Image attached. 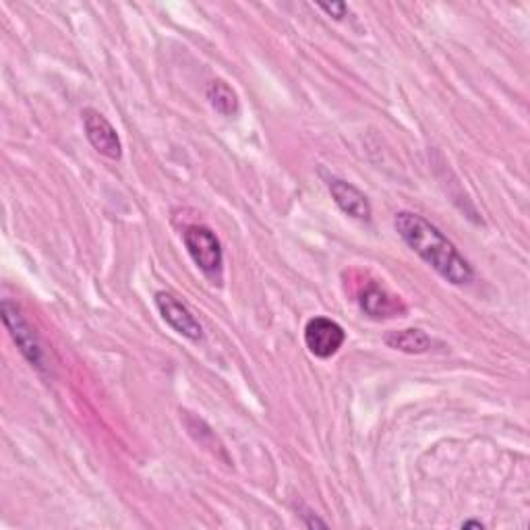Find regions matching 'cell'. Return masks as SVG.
Returning <instances> with one entry per match:
<instances>
[{
  "label": "cell",
  "instance_id": "obj_2",
  "mask_svg": "<svg viewBox=\"0 0 530 530\" xmlns=\"http://www.w3.org/2000/svg\"><path fill=\"white\" fill-rule=\"evenodd\" d=\"M183 241L197 268L210 280L220 282L224 268V253L216 234L208 226L195 224L183 232Z\"/></svg>",
  "mask_w": 530,
  "mask_h": 530
},
{
  "label": "cell",
  "instance_id": "obj_3",
  "mask_svg": "<svg viewBox=\"0 0 530 530\" xmlns=\"http://www.w3.org/2000/svg\"><path fill=\"white\" fill-rule=\"evenodd\" d=\"M0 311H3V321L13 342L17 344V348L21 350V355L27 359V363L36 367L38 371H48V359H46L44 346L36 330L32 328V323H29L25 315L21 313V309L13 301L5 299L3 305H0Z\"/></svg>",
  "mask_w": 530,
  "mask_h": 530
},
{
  "label": "cell",
  "instance_id": "obj_5",
  "mask_svg": "<svg viewBox=\"0 0 530 530\" xmlns=\"http://www.w3.org/2000/svg\"><path fill=\"white\" fill-rule=\"evenodd\" d=\"M154 301H156V307H158L162 319L176 334H181L183 338H187L191 342H201L203 328H201V323L195 319V315L189 311L187 305H183L179 299L174 297V294H170L166 290L156 292Z\"/></svg>",
  "mask_w": 530,
  "mask_h": 530
},
{
  "label": "cell",
  "instance_id": "obj_4",
  "mask_svg": "<svg viewBox=\"0 0 530 530\" xmlns=\"http://www.w3.org/2000/svg\"><path fill=\"white\" fill-rule=\"evenodd\" d=\"M344 340H346V332L334 319H328V317L309 319L307 328H305V344L313 357L332 359L342 348Z\"/></svg>",
  "mask_w": 530,
  "mask_h": 530
},
{
  "label": "cell",
  "instance_id": "obj_7",
  "mask_svg": "<svg viewBox=\"0 0 530 530\" xmlns=\"http://www.w3.org/2000/svg\"><path fill=\"white\" fill-rule=\"evenodd\" d=\"M328 189H330L336 205L346 216L361 220V222L371 220V203L361 189H357L348 181L336 179V176H330L328 179Z\"/></svg>",
  "mask_w": 530,
  "mask_h": 530
},
{
  "label": "cell",
  "instance_id": "obj_8",
  "mask_svg": "<svg viewBox=\"0 0 530 530\" xmlns=\"http://www.w3.org/2000/svg\"><path fill=\"white\" fill-rule=\"evenodd\" d=\"M361 309L373 317V319H388L404 313V305L392 297L390 292L384 288H379L377 284H371L363 294H361Z\"/></svg>",
  "mask_w": 530,
  "mask_h": 530
},
{
  "label": "cell",
  "instance_id": "obj_1",
  "mask_svg": "<svg viewBox=\"0 0 530 530\" xmlns=\"http://www.w3.org/2000/svg\"><path fill=\"white\" fill-rule=\"evenodd\" d=\"M400 239L415 251L427 265L454 286H464L473 282V268L458 253L452 241L444 237L431 222L412 212H400L394 220Z\"/></svg>",
  "mask_w": 530,
  "mask_h": 530
},
{
  "label": "cell",
  "instance_id": "obj_12",
  "mask_svg": "<svg viewBox=\"0 0 530 530\" xmlns=\"http://www.w3.org/2000/svg\"><path fill=\"white\" fill-rule=\"evenodd\" d=\"M466 526H475V528H483V524H481V522H475V520H468V522H464V524H462V528H466Z\"/></svg>",
  "mask_w": 530,
  "mask_h": 530
},
{
  "label": "cell",
  "instance_id": "obj_9",
  "mask_svg": "<svg viewBox=\"0 0 530 530\" xmlns=\"http://www.w3.org/2000/svg\"><path fill=\"white\" fill-rule=\"evenodd\" d=\"M386 344L394 350L406 352V355H423V352L431 350L433 340L421 330H400L390 332L386 336Z\"/></svg>",
  "mask_w": 530,
  "mask_h": 530
},
{
  "label": "cell",
  "instance_id": "obj_10",
  "mask_svg": "<svg viewBox=\"0 0 530 530\" xmlns=\"http://www.w3.org/2000/svg\"><path fill=\"white\" fill-rule=\"evenodd\" d=\"M208 100L222 116H237L239 114V108H241L239 96L222 79H216L208 85Z\"/></svg>",
  "mask_w": 530,
  "mask_h": 530
},
{
  "label": "cell",
  "instance_id": "obj_6",
  "mask_svg": "<svg viewBox=\"0 0 530 530\" xmlns=\"http://www.w3.org/2000/svg\"><path fill=\"white\" fill-rule=\"evenodd\" d=\"M81 116H83L85 135L94 145V150L98 154L110 158V160H121V156H123L121 137H119V133H116V129L112 127V123L106 119V116L94 108H85L81 112Z\"/></svg>",
  "mask_w": 530,
  "mask_h": 530
},
{
  "label": "cell",
  "instance_id": "obj_11",
  "mask_svg": "<svg viewBox=\"0 0 530 530\" xmlns=\"http://www.w3.org/2000/svg\"><path fill=\"white\" fill-rule=\"evenodd\" d=\"M317 9H321L323 13H328L336 21H342L346 17V13H348V5L346 3H332V5H328V3H317Z\"/></svg>",
  "mask_w": 530,
  "mask_h": 530
}]
</instances>
